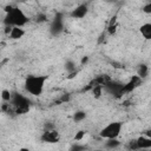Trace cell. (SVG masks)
I'll list each match as a JSON object with an SVG mask.
<instances>
[{"label":"cell","mask_w":151,"mask_h":151,"mask_svg":"<svg viewBox=\"0 0 151 151\" xmlns=\"http://www.w3.org/2000/svg\"><path fill=\"white\" fill-rule=\"evenodd\" d=\"M116 31H117V24H116V25H110V26H107V32H109L110 35L114 34Z\"/></svg>","instance_id":"obj_21"},{"label":"cell","mask_w":151,"mask_h":151,"mask_svg":"<svg viewBox=\"0 0 151 151\" xmlns=\"http://www.w3.org/2000/svg\"><path fill=\"white\" fill-rule=\"evenodd\" d=\"M70 99V94H64L63 97H61V99H60V101H67Z\"/></svg>","instance_id":"obj_25"},{"label":"cell","mask_w":151,"mask_h":151,"mask_svg":"<svg viewBox=\"0 0 151 151\" xmlns=\"http://www.w3.org/2000/svg\"><path fill=\"white\" fill-rule=\"evenodd\" d=\"M101 86L107 93H110L114 97L119 98L123 96V84L122 83H118L114 80H106Z\"/></svg>","instance_id":"obj_5"},{"label":"cell","mask_w":151,"mask_h":151,"mask_svg":"<svg viewBox=\"0 0 151 151\" xmlns=\"http://www.w3.org/2000/svg\"><path fill=\"white\" fill-rule=\"evenodd\" d=\"M122 129H123V125L120 122H111L99 131V137L103 139L118 138L122 132Z\"/></svg>","instance_id":"obj_4"},{"label":"cell","mask_w":151,"mask_h":151,"mask_svg":"<svg viewBox=\"0 0 151 151\" xmlns=\"http://www.w3.org/2000/svg\"><path fill=\"white\" fill-rule=\"evenodd\" d=\"M25 35V29L22 27H18V26H13L11 28V32L8 33V38L12 40H19Z\"/></svg>","instance_id":"obj_10"},{"label":"cell","mask_w":151,"mask_h":151,"mask_svg":"<svg viewBox=\"0 0 151 151\" xmlns=\"http://www.w3.org/2000/svg\"><path fill=\"white\" fill-rule=\"evenodd\" d=\"M139 32L142 33V35L146 39V40H150L151 39V24L150 22H145L140 26L139 28Z\"/></svg>","instance_id":"obj_11"},{"label":"cell","mask_w":151,"mask_h":151,"mask_svg":"<svg viewBox=\"0 0 151 151\" xmlns=\"http://www.w3.org/2000/svg\"><path fill=\"white\" fill-rule=\"evenodd\" d=\"M146 1H150V0H146Z\"/></svg>","instance_id":"obj_28"},{"label":"cell","mask_w":151,"mask_h":151,"mask_svg":"<svg viewBox=\"0 0 151 151\" xmlns=\"http://www.w3.org/2000/svg\"><path fill=\"white\" fill-rule=\"evenodd\" d=\"M65 70H66L68 73H70V72H73V71H76V70H77L76 63H74L73 60H71V59L66 60V63H65Z\"/></svg>","instance_id":"obj_16"},{"label":"cell","mask_w":151,"mask_h":151,"mask_svg":"<svg viewBox=\"0 0 151 151\" xmlns=\"http://www.w3.org/2000/svg\"><path fill=\"white\" fill-rule=\"evenodd\" d=\"M147 74H149V66L145 65V64H142V65L138 67V73H137V76H138L139 78H142V79H145V78L147 77Z\"/></svg>","instance_id":"obj_12"},{"label":"cell","mask_w":151,"mask_h":151,"mask_svg":"<svg viewBox=\"0 0 151 151\" xmlns=\"http://www.w3.org/2000/svg\"><path fill=\"white\" fill-rule=\"evenodd\" d=\"M119 145H120V142L117 138L106 139V142H105V146L107 149H117V147H119Z\"/></svg>","instance_id":"obj_13"},{"label":"cell","mask_w":151,"mask_h":151,"mask_svg":"<svg viewBox=\"0 0 151 151\" xmlns=\"http://www.w3.org/2000/svg\"><path fill=\"white\" fill-rule=\"evenodd\" d=\"M45 21H47V17L44 13H40L37 15V22H45Z\"/></svg>","instance_id":"obj_20"},{"label":"cell","mask_w":151,"mask_h":151,"mask_svg":"<svg viewBox=\"0 0 151 151\" xmlns=\"http://www.w3.org/2000/svg\"><path fill=\"white\" fill-rule=\"evenodd\" d=\"M40 139L44 143H48V144H54L58 143L60 140V134L57 130L51 129V130H45L40 137Z\"/></svg>","instance_id":"obj_7"},{"label":"cell","mask_w":151,"mask_h":151,"mask_svg":"<svg viewBox=\"0 0 151 151\" xmlns=\"http://www.w3.org/2000/svg\"><path fill=\"white\" fill-rule=\"evenodd\" d=\"M1 99L5 101V103H9L11 101V98H12V92L9 91V90H7V88H4L2 91H1Z\"/></svg>","instance_id":"obj_15"},{"label":"cell","mask_w":151,"mask_h":151,"mask_svg":"<svg viewBox=\"0 0 151 151\" xmlns=\"http://www.w3.org/2000/svg\"><path fill=\"white\" fill-rule=\"evenodd\" d=\"M4 11H5V17H4L2 22L5 26L24 27L29 21V18L24 13V11L17 6L7 5V6H5Z\"/></svg>","instance_id":"obj_1"},{"label":"cell","mask_w":151,"mask_h":151,"mask_svg":"<svg viewBox=\"0 0 151 151\" xmlns=\"http://www.w3.org/2000/svg\"><path fill=\"white\" fill-rule=\"evenodd\" d=\"M11 105L14 107L18 114H24L29 111V99L21 93H13L11 98Z\"/></svg>","instance_id":"obj_3"},{"label":"cell","mask_w":151,"mask_h":151,"mask_svg":"<svg viewBox=\"0 0 151 151\" xmlns=\"http://www.w3.org/2000/svg\"><path fill=\"white\" fill-rule=\"evenodd\" d=\"M87 13H88V6L86 4H80L71 11L70 17L72 19H83L87 15Z\"/></svg>","instance_id":"obj_8"},{"label":"cell","mask_w":151,"mask_h":151,"mask_svg":"<svg viewBox=\"0 0 151 151\" xmlns=\"http://www.w3.org/2000/svg\"><path fill=\"white\" fill-rule=\"evenodd\" d=\"M106 1H109V2H116V1H119V0H106Z\"/></svg>","instance_id":"obj_26"},{"label":"cell","mask_w":151,"mask_h":151,"mask_svg":"<svg viewBox=\"0 0 151 151\" xmlns=\"http://www.w3.org/2000/svg\"><path fill=\"white\" fill-rule=\"evenodd\" d=\"M85 134H86V131H84V130H79V131L74 134V140H77V142L83 140V138L85 137Z\"/></svg>","instance_id":"obj_18"},{"label":"cell","mask_w":151,"mask_h":151,"mask_svg":"<svg viewBox=\"0 0 151 151\" xmlns=\"http://www.w3.org/2000/svg\"><path fill=\"white\" fill-rule=\"evenodd\" d=\"M136 144L138 150H147L151 147V138L149 136H140L136 139Z\"/></svg>","instance_id":"obj_9"},{"label":"cell","mask_w":151,"mask_h":151,"mask_svg":"<svg viewBox=\"0 0 151 151\" xmlns=\"http://www.w3.org/2000/svg\"><path fill=\"white\" fill-rule=\"evenodd\" d=\"M20 1H32V0H20Z\"/></svg>","instance_id":"obj_27"},{"label":"cell","mask_w":151,"mask_h":151,"mask_svg":"<svg viewBox=\"0 0 151 151\" xmlns=\"http://www.w3.org/2000/svg\"><path fill=\"white\" fill-rule=\"evenodd\" d=\"M84 149H86V146L84 145H73L71 147V150H84Z\"/></svg>","instance_id":"obj_23"},{"label":"cell","mask_w":151,"mask_h":151,"mask_svg":"<svg viewBox=\"0 0 151 151\" xmlns=\"http://www.w3.org/2000/svg\"><path fill=\"white\" fill-rule=\"evenodd\" d=\"M116 21H117V17L114 15L113 18H111V20H110V22H109V26H110V25H116Z\"/></svg>","instance_id":"obj_24"},{"label":"cell","mask_w":151,"mask_h":151,"mask_svg":"<svg viewBox=\"0 0 151 151\" xmlns=\"http://www.w3.org/2000/svg\"><path fill=\"white\" fill-rule=\"evenodd\" d=\"M48 80V76L44 74H31L25 79L24 86L26 92H28L31 96L39 97L44 92V87L46 81Z\"/></svg>","instance_id":"obj_2"},{"label":"cell","mask_w":151,"mask_h":151,"mask_svg":"<svg viewBox=\"0 0 151 151\" xmlns=\"http://www.w3.org/2000/svg\"><path fill=\"white\" fill-rule=\"evenodd\" d=\"M73 120L74 122H77V123H79V122H81V120H84L85 118H86V112L85 111H81V110H79V111H76L74 113H73Z\"/></svg>","instance_id":"obj_14"},{"label":"cell","mask_w":151,"mask_h":151,"mask_svg":"<svg viewBox=\"0 0 151 151\" xmlns=\"http://www.w3.org/2000/svg\"><path fill=\"white\" fill-rule=\"evenodd\" d=\"M142 11H143L144 13H146V14H151V1H147V2L143 6Z\"/></svg>","instance_id":"obj_19"},{"label":"cell","mask_w":151,"mask_h":151,"mask_svg":"<svg viewBox=\"0 0 151 151\" xmlns=\"http://www.w3.org/2000/svg\"><path fill=\"white\" fill-rule=\"evenodd\" d=\"M88 60H90V57H87V55L83 57L81 60H80V65H86V64L88 63Z\"/></svg>","instance_id":"obj_22"},{"label":"cell","mask_w":151,"mask_h":151,"mask_svg":"<svg viewBox=\"0 0 151 151\" xmlns=\"http://www.w3.org/2000/svg\"><path fill=\"white\" fill-rule=\"evenodd\" d=\"M64 31V19L61 14H57L50 25V33L53 37L59 35Z\"/></svg>","instance_id":"obj_6"},{"label":"cell","mask_w":151,"mask_h":151,"mask_svg":"<svg viewBox=\"0 0 151 151\" xmlns=\"http://www.w3.org/2000/svg\"><path fill=\"white\" fill-rule=\"evenodd\" d=\"M92 92H93V96L96 97V98H99L100 96H101V93H103V86L101 85H93V90H92Z\"/></svg>","instance_id":"obj_17"}]
</instances>
